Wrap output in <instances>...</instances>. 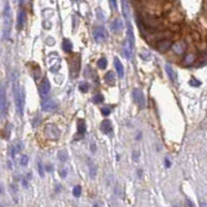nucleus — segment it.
<instances>
[{"instance_id": "nucleus-10", "label": "nucleus", "mask_w": 207, "mask_h": 207, "mask_svg": "<svg viewBox=\"0 0 207 207\" xmlns=\"http://www.w3.org/2000/svg\"><path fill=\"white\" fill-rule=\"evenodd\" d=\"M171 47H172V42H171V40H169V39L160 40L156 43V49L159 50V52H160V53H164V52L168 51Z\"/></svg>"}, {"instance_id": "nucleus-32", "label": "nucleus", "mask_w": 207, "mask_h": 207, "mask_svg": "<svg viewBox=\"0 0 207 207\" xmlns=\"http://www.w3.org/2000/svg\"><path fill=\"white\" fill-rule=\"evenodd\" d=\"M20 164L22 166H27V164H28V157H27V155H24V156H22Z\"/></svg>"}, {"instance_id": "nucleus-24", "label": "nucleus", "mask_w": 207, "mask_h": 207, "mask_svg": "<svg viewBox=\"0 0 207 207\" xmlns=\"http://www.w3.org/2000/svg\"><path fill=\"white\" fill-rule=\"evenodd\" d=\"M62 49H63L65 52L70 53V52L72 51V49H73V43H70L69 40H64L63 43H62Z\"/></svg>"}, {"instance_id": "nucleus-38", "label": "nucleus", "mask_w": 207, "mask_h": 207, "mask_svg": "<svg viewBox=\"0 0 207 207\" xmlns=\"http://www.w3.org/2000/svg\"><path fill=\"white\" fill-rule=\"evenodd\" d=\"M47 171H49V172H52V166H47Z\"/></svg>"}, {"instance_id": "nucleus-34", "label": "nucleus", "mask_w": 207, "mask_h": 207, "mask_svg": "<svg viewBox=\"0 0 207 207\" xmlns=\"http://www.w3.org/2000/svg\"><path fill=\"white\" fill-rule=\"evenodd\" d=\"M111 1V4H112V6H113V9L115 10H117V3H116V0H110Z\"/></svg>"}, {"instance_id": "nucleus-26", "label": "nucleus", "mask_w": 207, "mask_h": 207, "mask_svg": "<svg viewBox=\"0 0 207 207\" xmlns=\"http://www.w3.org/2000/svg\"><path fill=\"white\" fill-rule=\"evenodd\" d=\"M81 192H82V189H81L80 186H76L75 187H73V196H75V197H77V198L81 196Z\"/></svg>"}, {"instance_id": "nucleus-31", "label": "nucleus", "mask_w": 207, "mask_h": 207, "mask_svg": "<svg viewBox=\"0 0 207 207\" xmlns=\"http://www.w3.org/2000/svg\"><path fill=\"white\" fill-rule=\"evenodd\" d=\"M102 113H103V115H104V116L110 115V113H111L110 108H108V107H104V108H102Z\"/></svg>"}, {"instance_id": "nucleus-21", "label": "nucleus", "mask_w": 207, "mask_h": 207, "mask_svg": "<svg viewBox=\"0 0 207 207\" xmlns=\"http://www.w3.org/2000/svg\"><path fill=\"white\" fill-rule=\"evenodd\" d=\"M166 73H167V75L169 76V78H170L171 80L176 81V73L170 64H166Z\"/></svg>"}, {"instance_id": "nucleus-39", "label": "nucleus", "mask_w": 207, "mask_h": 207, "mask_svg": "<svg viewBox=\"0 0 207 207\" xmlns=\"http://www.w3.org/2000/svg\"><path fill=\"white\" fill-rule=\"evenodd\" d=\"M23 186L28 187V184H27V181L26 180H23Z\"/></svg>"}, {"instance_id": "nucleus-36", "label": "nucleus", "mask_w": 207, "mask_h": 207, "mask_svg": "<svg viewBox=\"0 0 207 207\" xmlns=\"http://www.w3.org/2000/svg\"><path fill=\"white\" fill-rule=\"evenodd\" d=\"M165 164H166V167H167V168H170L171 167V163H170V160H169L168 159L165 160Z\"/></svg>"}, {"instance_id": "nucleus-1", "label": "nucleus", "mask_w": 207, "mask_h": 207, "mask_svg": "<svg viewBox=\"0 0 207 207\" xmlns=\"http://www.w3.org/2000/svg\"><path fill=\"white\" fill-rule=\"evenodd\" d=\"M13 96H15V104L19 115L23 116L24 106H25V90L23 87L19 85L17 80L13 82Z\"/></svg>"}, {"instance_id": "nucleus-30", "label": "nucleus", "mask_w": 207, "mask_h": 207, "mask_svg": "<svg viewBox=\"0 0 207 207\" xmlns=\"http://www.w3.org/2000/svg\"><path fill=\"white\" fill-rule=\"evenodd\" d=\"M190 85H192V86L198 87V86H200V85H201V82H200V81H197L195 78H193L192 80L190 81Z\"/></svg>"}, {"instance_id": "nucleus-25", "label": "nucleus", "mask_w": 207, "mask_h": 207, "mask_svg": "<svg viewBox=\"0 0 207 207\" xmlns=\"http://www.w3.org/2000/svg\"><path fill=\"white\" fill-rule=\"evenodd\" d=\"M92 100H93V103H95V104H100V103H103L104 100H105V99H104L103 94H96V95H94V96H93Z\"/></svg>"}, {"instance_id": "nucleus-35", "label": "nucleus", "mask_w": 207, "mask_h": 207, "mask_svg": "<svg viewBox=\"0 0 207 207\" xmlns=\"http://www.w3.org/2000/svg\"><path fill=\"white\" fill-rule=\"evenodd\" d=\"M66 170L65 169H63V170H61L60 171V176L62 177V178H64V177H66Z\"/></svg>"}, {"instance_id": "nucleus-12", "label": "nucleus", "mask_w": 207, "mask_h": 207, "mask_svg": "<svg viewBox=\"0 0 207 207\" xmlns=\"http://www.w3.org/2000/svg\"><path fill=\"white\" fill-rule=\"evenodd\" d=\"M7 112V100L6 96H5V90L3 85L1 86V116L2 118L6 115Z\"/></svg>"}, {"instance_id": "nucleus-14", "label": "nucleus", "mask_w": 207, "mask_h": 207, "mask_svg": "<svg viewBox=\"0 0 207 207\" xmlns=\"http://www.w3.org/2000/svg\"><path fill=\"white\" fill-rule=\"evenodd\" d=\"M100 130L106 135L110 134V133L112 132V123H111V121L108 120V119L104 120L102 123H100Z\"/></svg>"}, {"instance_id": "nucleus-28", "label": "nucleus", "mask_w": 207, "mask_h": 207, "mask_svg": "<svg viewBox=\"0 0 207 207\" xmlns=\"http://www.w3.org/2000/svg\"><path fill=\"white\" fill-rule=\"evenodd\" d=\"M79 89H80V90L82 91V92H87V91H88V89H89V85L86 82H83V83L80 84V86H79Z\"/></svg>"}, {"instance_id": "nucleus-7", "label": "nucleus", "mask_w": 207, "mask_h": 207, "mask_svg": "<svg viewBox=\"0 0 207 207\" xmlns=\"http://www.w3.org/2000/svg\"><path fill=\"white\" fill-rule=\"evenodd\" d=\"M57 107H58L57 103L52 99L43 100L42 102V109L45 112H53V111L56 110Z\"/></svg>"}, {"instance_id": "nucleus-2", "label": "nucleus", "mask_w": 207, "mask_h": 207, "mask_svg": "<svg viewBox=\"0 0 207 207\" xmlns=\"http://www.w3.org/2000/svg\"><path fill=\"white\" fill-rule=\"evenodd\" d=\"M12 12H10L9 4H5L3 10V37L7 39L10 33V28H12Z\"/></svg>"}, {"instance_id": "nucleus-13", "label": "nucleus", "mask_w": 207, "mask_h": 207, "mask_svg": "<svg viewBox=\"0 0 207 207\" xmlns=\"http://www.w3.org/2000/svg\"><path fill=\"white\" fill-rule=\"evenodd\" d=\"M111 29H112L113 32L115 33H118V32H121L122 29H123V22L120 18H117L113 21L112 25H111Z\"/></svg>"}, {"instance_id": "nucleus-33", "label": "nucleus", "mask_w": 207, "mask_h": 207, "mask_svg": "<svg viewBox=\"0 0 207 207\" xmlns=\"http://www.w3.org/2000/svg\"><path fill=\"white\" fill-rule=\"evenodd\" d=\"M39 173H40V177L45 176V171H43V167L42 163H39Z\"/></svg>"}, {"instance_id": "nucleus-41", "label": "nucleus", "mask_w": 207, "mask_h": 207, "mask_svg": "<svg viewBox=\"0 0 207 207\" xmlns=\"http://www.w3.org/2000/svg\"><path fill=\"white\" fill-rule=\"evenodd\" d=\"M205 53L207 54V49H206V50H205Z\"/></svg>"}, {"instance_id": "nucleus-29", "label": "nucleus", "mask_w": 207, "mask_h": 207, "mask_svg": "<svg viewBox=\"0 0 207 207\" xmlns=\"http://www.w3.org/2000/svg\"><path fill=\"white\" fill-rule=\"evenodd\" d=\"M132 157H133V160H134L135 162H137L138 159L140 157V151H139V150H134V151H133V153H132Z\"/></svg>"}, {"instance_id": "nucleus-23", "label": "nucleus", "mask_w": 207, "mask_h": 207, "mask_svg": "<svg viewBox=\"0 0 207 207\" xmlns=\"http://www.w3.org/2000/svg\"><path fill=\"white\" fill-rule=\"evenodd\" d=\"M86 132V125L84 120H79L78 121V134L83 136Z\"/></svg>"}, {"instance_id": "nucleus-27", "label": "nucleus", "mask_w": 207, "mask_h": 207, "mask_svg": "<svg viewBox=\"0 0 207 207\" xmlns=\"http://www.w3.org/2000/svg\"><path fill=\"white\" fill-rule=\"evenodd\" d=\"M97 65H99L100 69L104 70L106 66H107V59H106V58H100L99 60V62H97Z\"/></svg>"}, {"instance_id": "nucleus-3", "label": "nucleus", "mask_w": 207, "mask_h": 207, "mask_svg": "<svg viewBox=\"0 0 207 207\" xmlns=\"http://www.w3.org/2000/svg\"><path fill=\"white\" fill-rule=\"evenodd\" d=\"M45 135L50 140H57L60 137V130L54 124H47L45 127Z\"/></svg>"}, {"instance_id": "nucleus-11", "label": "nucleus", "mask_w": 207, "mask_h": 207, "mask_svg": "<svg viewBox=\"0 0 207 207\" xmlns=\"http://www.w3.org/2000/svg\"><path fill=\"white\" fill-rule=\"evenodd\" d=\"M51 89V84H50V81L48 80L47 78H45L43 80V82L40 83V93L42 96H46V95H48L49 91H50Z\"/></svg>"}, {"instance_id": "nucleus-37", "label": "nucleus", "mask_w": 207, "mask_h": 207, "mask_svg": "<svg viewBox=\"0 0 207 207\" xmlns=\"http://www.w3.org/2000/svg\"><path fill=\"white\" fill-rule=\"evenodd\" d=\"M186 205H187V206H194V204L190 202V201L187 200V201H186Z\"/></svg>"}, {"instance_id": "nucleus-15", "label": "nucleus", "mask_w": 207, "mask_h": 207, "mask_svg": "<svg viewBox=\"0 0 207 207\" xmlns=\"http://www.w3.org/2000/svg\"><path fill=\"white\" fill-rule=\"evenodd\" d=\"M195 61H196L195 54L193 53L186 54V55L184 56V58L182 59V65H183V66H190V65H192Z\"/></svg>"}, {"instance_id": "nucleus-20", "label": "nucleus", "mask_w": 207, "mask_h": 207, "mask_svg": "<svg viewBox=\"0 0 207 207\" xmlns=\"http://www.w3.org/2000/svg\"><path fill=\"white\" fill-rule=\"evenodd\" d=\"M97 173V167L92 160H89V175L91 178H95Z\"/></svg>"}, {"instance_id": "nucleus-16", "label": "nucleus", "mask_w": 207, "mask_h": 207, "mask_svg": "<svg viewBox=\"0 0 207 207\" xmlns=\"http://www.w3.org/2000/svg\"><path fill=\"white\" fill-rule=\"evenodd\" d=\"M25 20H26V13L24 12L23 9H21L18 13V20H17V26L19 30H21V29L23 28L24 24H25Z\"/></svg>"}, {"instance_id": "nucleus-19", "label": "nucleus", "mask_w": 207, "mask_h": 207, "mask_svg": "<svg viewBox=\"0 0 207 207\" xmlns=\"http://www.w3.org/2000/svg\"><path fill=\"white\" fill-rule=\"evenodd\" d=\"M105 81H106V83L109 84L110 86L115 85V75H114V73L110 70V72H108L107 73H106Z\"/></svg>"}, {"instance_id": "nucleus-8", "label": "nucleus", "mask_w": 207, "mask_h": 207, "mask_svg": "<svg viewBox=\"0 0 207 207\" xmlns=\"http://www.w3.org/2000/svg\"><path fill=\"white\" fill-rule=\"evenodd\" d=\"M186 43L183 42V40H178V42L174 43L172 45V51L174 53L176 54V55H182V54H184V52L186 51Z\"/></svg>"}, {"instance_id": "nucleus-5", "label": "nucleus", "mask_w": 207, "mask_h": 207, "mask_svg": "<svg viewBox=\"0 0 207 207\" xmlns=\"http://www.w3.org/2000/svg\"><path fill=\"white\" fill-rule=\"evenodd\" d=\"M80 56L77 55L76 57H73L70 61V76L72 78H77L79 73H80Z\"/></svg>"}, {"instance_id": "nucleus-18", "label": "nucleus", "mask_w": 207, "mask_h": 207, "mask_svg": "<svg viewBox=\"0 0 207 207\" xmlns=\"http://www.w3.org/2000/svg\"><path fill=\"white\" fill-rule=\"evenodd\" d=\"M114 64H115V69H116V72L118 73V77L119 78H123V73H124V70H123V65L120 62L117 57H115V59H114Z\"/></svg>"}, {"instance_id": "nucleus-4", "label": "nucleus", "mask_w": 207, "mask_h": 207, "mask_svg": "<svg viewBox=\"0 0 207 207\" xmlns=\"http://www.w3.org/2000/svg\"><path fill=\"white\" fill-rule=\"evenodd\" d=\"M93 37L96 43H104L108 39V31L104 26H99L93 30Z\"/></svg>"}, {"instance_id": "nucleus-6", "label": "nucleus", "mask_w": 207, "mask_h": 207, "mask_svg": "<svg viewBox=\"0 0 207 207\" xmlns=\"http://www.w3.org/2000/svg\"><path fill=\"white\" fill-rule=\"evenodd\" d=\"M133 97H134L135 103L137 104L141 109H143L145 107L146 100H145V97H144L143 92L141 91L140 89H137V88L134 89V91H133Z\"/></svg>"}, {"instance_id": "nucleus-40", "label": "nucleus", "mask_w": 207, "mask_h": 207, "mask_svg": "<svg viewBox=\"0 0 207 207\" xmlns=\"http://www.w3.org/2000/svg\"><path fill=\"white\" fill-rule=\"evenodd\" d=\"M27 1V0H21V4H23V3H25V2Z\"/></svg>"}, {"instance_id": "nucleus-22", "label": "nucleus", "mask_w": 207, "mask_h": 207, "mask_svg": "<svg viewBox=\"0 0 207 207\" xmlns=\"http://www.w3.org/2000/svg\"><path fill=\"white\" fill-rule=\"evenodd\" d=\"M57 156H58V159L60 162L64 163V162H66L67 159H69V153H67L66 150H59L58 153H57Z\"/></svg>"}, {"instance_id": "nucleus-17", "label": "nucleus", "mask_w": 207, "mask_h": 207, "mask_svg": "<svg viewBox=\"0 0 207 207\" xmlns=\"http://www.w3.org/2000/svg\"><path fill=\"white\" fill-rule=\"evenodd\" d=\"M122 3V13L123 17L125 18H130V5L129 0H121Z\"/></svg>"}, {"instance_id": "nucleus-9", "label": "nucleus", "mask_w": 207, "mask_h": 207, "mask_svg": "<svg viewBox=\"0 0 207 207\" xmlns=\"http://www.w3.org/2000/svg\"><path fill=\"white\" fill-rule=\"evenodd\" d=\"M143 22V24L145 25L146 27H148V28L150 29H156L157 27L162 26V22L160 20H157V19H153V18H142L141 19Z\"/></svg>"}]
</instances>
